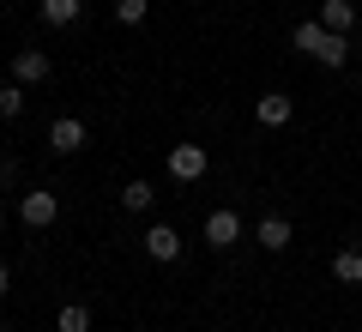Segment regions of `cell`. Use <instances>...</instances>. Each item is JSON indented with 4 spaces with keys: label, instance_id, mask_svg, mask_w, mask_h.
I'll use <instances>...</instances> for the list:
<instances>
[{
    "label": "cell",
    "instance_id": "1",
    "mask_svg": "<svg viewBox=\"0 0 362 332\" xmlns=\"http://www.w3.org/2000/svg\"><path fill=\"white\" fill-rule=\"evenodd\" d=\"M18 217H25L30 230H49L54 217H61V200H54V193H49V188H30V193H25V200H18Z\"/></svg>",
    "mask_w": 362,
    "mask_h": 332
},
{
    "label": "cell",
    "instance_id": "2",
    "mask_svg": "<svg viewBox=\"0 0 362 332\" xmlns=\"http://www.w3.org/2000/svg\"><path fill=\"white\" fill-rule=\"evenodd\" d=\"M169 176L175 181H199L206 176V145H169Z\"/></svg>",
    "mask_w": 362,
    "mask_h": 332
},
{
    "label": "cell",
    "instance_id": "3",
    "mask_svg": "<svg viewBox=\"0 0 362 332\" xmlns=\"http://www.w3.org/2000/svg\"><path fill=\"white\" fill-rule=\"evenodd\" d=\"M49 145H54L61 157L85 151V121H78V115H54V127H49Z\"/></svg>",
    "mask_w": 362,
    "mask_h": 332
},
{
    "label": "cell",
    "instance_id": "4",
    "mask_svg": "<svg viewBox=\"0 0 362 332\" xmlns=\"http://www.w3.org/2000/svg\"><path fill=\"white\" fill-rule=\"evenodd\" d=\"M145 254H151L157 266L181 260V230H169V224H151V230H145Z\"/></svg>",
    "mask_w": 362,
    "mask_h": 332
},
{
    "label": "cell",
    "instance_id": "5",
    "mask_svg": "<svg viewBox=\"0 0 362 332\" xmlns=\"http://www.w3.org/2000/svg\"><path fill=\"white\" fill-rule=\"evenodd\" d=\"M290 115H296V103H290L284 91H266V97H254V121H259V127H284Z\"/></svg>",
    "mask_w": 362,
    "mask_h": 332
},
{
    "label": "cell",
    "instance_id": "6",
    "mask_svg": "<svg viewBox=\"0 0 362 332\" xmlns=\"http://www.w3.org/2000/svg\"><path fill=\"white\" fill-rule=\"evenodd\" d=\"M242 242V217L235 212H211L206 217V248H235Z\"/></svg>",
    "mask_w": 362,
    "mask_h": 332
},
{
    "label": "cell",
    "instance_id": "7",
    "mask_svg": "<svg viewBox=\"0 0 362 332\" xmlns=\"http://www.w3.org/2000/svg\"><path fill=\"white\" fill-rule=\"evenodd\" d=\"M290 236H296V230H290V217H259V224H254V242L266 248V254H284Z\"/></svg>",
    "mask_w": 362,
    "mask_h": 332
},
{
    "label": "cell",
    "instance_id": "8",
    "mask_svg": "<svg viewBox=\"0 0 362 332\" xmlns=\"http://www.w3.org/2000/svg\"><path fill=\"white\" fill-rule=\"evenodd\" d=\"M13 79L18 85H42V79H49V55L42 49H18L13 55Z\"/></svg>",
    "mask_w": 362,
    "mask_h": 332
},
{
    "label": "cell",
    "instance_id": "9",
    "mask_svg": "<svg viewBox=\"0 0 362 332\" xmlns=\"http://www.w3.org/2000/svg\"><path fill=\"white\" fill-rule=\"evenodd\" d=\"M320 18L326 30H338V37H350V25H356V0H320Z\"/></svg>",
    "mask_w": 362,
    "mask_h": 332
},
{
    "label": "cell",
    "instance_id": "10",
    "mask_svg": "<svg viewBox=\"0 0 362 332\" xmlns=\"http://www.w3.org/2000/svg\"><path fill=\"white\" fill-rule=\"evenodd\" d=\"M314 61H320V67H332V73H338V67H350V37H338V30H326V42L314 49Z\"/></svg>",
    "mask_w": 362,
    "mask_h": 332
},
{
    "label": "cell",
    "instance_id": "11",
    "mask_svg": "<svg viewBox=\"0 0 362 332\" xmlns=\"http://www.w3.org/2000/svg\"><path fill=\"white\" fill-rule=\"evenodd\" d=\"M332 278L338 284H362V248H338L332 254Z\"/></svg>",
    "mask_w": 362,
    "mask_h": 332
},
{
    "label": "cell",
    "instance_id": "12",
    "mask_svg": "<svg viewBox=\"0 0 362 332\" xmlns=\"http://www.w3.org/2000/svg\"><path fill=\"white\" fill-rule=\"evenodd\" d=\"M37 13H42V25H73V18L85 13V0H42Z\"/></svg>",
    "mask_w": 362,
    "mask_h": 332
},
{
    "label": "cell",
    "instance_id": "13",
    "mask_svg": "<svg viewBox=\"0 0 362 332\" xmlns=\"http://www.w3.org/2000/svg\"><path fill=\"white\" fill-rule=\"evenodd\" d=\"M151 200H157V188H151V181H139V176L121 188V205H127V212H151Z\"/></svg>",
    "mask_w": 362,
    "mask_h": 332
},
{
    "label": "cell",
    "instance_id": "14",
    "mask_svg": "<svg viewBox=\"0 0 362 332\" xmlns=\"http://www.w3.org/2000/svg\"><path fill=\"white\" fill-rule=\"evenodd\" d=\"M18 115H25V85L13 79V85H0V121H18Z\"/></svg>",
    "mask_w": 362,
    "mask_h": 332
},
{
    "label": "cell",
    "instance_id": "15",
    "mask_svg": "<svg viewBox=\"0 0 362 332\" xmlns=\"http://www.w3.org/2000/svg\"><path fill=\"white\" fill-rule=\"evenodd\" d=\"M320 42H326V25H320V18H302V25H296V49H302V55H314Z\"/></svg>",
    "mask_w": 362,
    "mask_h": 332
},
{
    "label": "cell",
    "instance_id": "16",
    "mask_svg": "<svg viewBox=\"0 0 362 332\" xmlns=\"http://www.w3.org/2000/svg\"><path fill=\"white\" fill-rule=\"evenodd\" d=\"M54 326H61V332H90V308H85V302H66Z\"/></svg>",
    "mask_w": 362,
    "mask_h": 332
},
{
    "label": "cell",
    "instance_id": "17",
    "mask_svg": "<svg viewBox=\"0 0 362 332\" xmlns=\"http://www.w3.org/2000/svg\"><path fill=\"white\" fill-rule=\"evenodd\" d=\"M145 13H151V0H115V18H121V25H145Z\"/></svg>",
    "mask_w": 362,
    "mask_h": 332
},
{
    "label": "cell",
    "instance_id": "18",
    "mask_svg": "<svg viewBox=\"0 0 362 332\" xmlns=\"http://www.w3.org/2000/svg\"><path fill=\"white\" fill-rule=\"evenodd\" d=\"M6 290H13V272H6V260H0V296H6Z\"/></svg>",
    "mask_w": 362,
    "mask_h": 332
},
{
    "label": "cell",
    "instance_id": "19",
    "mask_svg": "<svg viewBox=\"0 0 362 332\" xmlns=\"http://www.w3.org/2000/svg\"><path fill=\"white\" fill-rule=\"evenodd\" d=\"M0 230H6V205H0Z\"/></svg>",
    "mask_w": 362,
    "mask_h": 332
}]
</instances>
